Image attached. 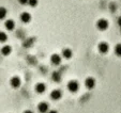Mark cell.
Instances as JSON below:
<instances>
[{"label": "cell", "instance_id": "8", "mask_svg": "<svg viewBox=\"0 0 121 113\" xmlns=\"http://www.w3.org/2000/svg\"><path fill=\"white\" fill-rule=\"evenodd\" d=\"M46 89H47V86H46V84L44 83V82H38V83H35V85H34V91H35V93L37 94H44V93L46 92Z\"/></svg>", "mask_w": 121, "mask_h": 113}, {"label": "cell", "instance_id": "12", "mask_svg": "<svg viewBox=\"0 0 121 113\" xmlns=\"http://www.w3.org/2000/svg\"><path fill=\"white\" fill-rule=\"evenodd\" d=\"M61 56H62V58L65 60L72 59V56H73V50H72L71 48H63L61 51Z\"/></svg>", "mask_w": 121, "mask_h": 113}, {"label": "cell", "instance_id": "6", "mask_svg": "<svg viewBox=\"0 0 121 113\" xmlns=\"http://www.w3.org/2000/svg\"><path fill=\"white\" fill-rule=\"evenodd\" d=\"M49 97H50V99L54 100V101H58V100H60L62 97V91L59 90V89H55V90H53L50 92Z\"/></svg>", "mask_w": 121, "mask_h": 113}, {"label": "cell", "instance_id": "4", "mask_svg": "<svg viewBox=\"0 0 121 113\" xmlns=\"http://www.w3.org/2000/svg\"><path fill=\"white\" fill-rule=\"evenodd\" d=\"M84 84H85V86H86V89H88V90H93L96 85V80L94 77L89 76V77H87L85 79Z\"/></svg>", "mask_w": 121, "mask_h": 113}, {"label": "cell", "instance_id": "1", "mask_svg": "<svg viewBox=\"0 0 121 113\" xmlns=\"http://www.w3.org/2000/svg\"><path fill=\"white\" fill-rule=\"evenodd\" d=\"M66 88H68L69 92H71L72 94L77 93L79 91V82L77 80H70L66 84Z\"/></svg>", "mask_w": 121, "mask_h": 113}, {"label": "cell", "instance_id": "7", "mask_svg": "<svg viewBox=\"0 0 121 113\" xmlns=\"http://www.w3.org/2000/svg\"><path fill=\"white\" fill-rule=\"evenodd\" d=\"M98 50L100 53L102 54H106L108 51H109V44L107 42H100L98 45Z\"/></svg>", "mask_w": 121, "mask_h": 113}, {"label": "cell", "instance_id": "2", "mask_svg": "<svg viewBox=\"0 0 121 113\" xmlns=\"http://www.w3.org/2000/svg\"><path fill=\"white\" fill-rule=\"evenodd\" d=\"M96 28H98L100 31H106L109 27V23L106 18H100L98 21H96Z\"/></svg>", "mask_w": 121, "mask_h": 113}, {"label": "cell", "instance_id": "14", "mask_svg": "<svg viewBox=\"0 0 121 113\" xmlns=\"http://www.w3.org/2000/svg\"><path fill=\"white\" fill-rule=\"evenodd\" d=\"M4 28L8 31H13L15 29V21L13 19H7L4 21Z\"/></svg>", "mask_w": 121, "mask_h": 113}, {"label": "cell", "instance_id": "18", "mask_svg": "<svg viewBox=\"0 0 121 113\" xmlns=\"http://www.w3.org/2000/svg\"><path fill=\"white\" fill-rule=\"evenodd\" d=\"M28 4H29L31 8H35L38 4H39V0H29Z\"/></svg>", "mask_w": 121, "mask_h": 113}, {"label": "cell", "instance_id": "23", "mask_svg": "<svg viewBox=\"0 0 121 113\" xmlns=\"http://www.w3.org/2000/svg\"><path fill=\"white\" fill-rule=\"evenodd\" d=\"M47 113H59V112H58L57 110H49Z\"/></svg>", "mask_w": 121, "mask_h": 113}, {"label": "cell", "instance_id": "19", "mask_svg": "<svg viewBox=\"0 0 121 113\" xmlns=\"http://www.w3.org/2000/svg\"><path fill=\"white\" fill-rule=\"evenodd\" d=\"M109 9H110V11H112V12H115V11H116V9H117L116 3H114V2L110 3V4H109Z\"/></svg>", "mask_w": 121, "mask_h": 113}, {"label": "cell", "instance_id": "16", "mask_svg": "<svg viewBox=\"0 0 121 113\" xmlns=\"http://www.w3.org/2000/svg\"><path fill=\"white\" fill-rule=\"evenodd\" d=\"M8 41V34L4 31H0V43H5Z\"/></svg>", "mask_w": 121, "mask_h": 113}, {"label": "cell", "instance_id": "11", "mask_svg": "<svg viewBox=\"0 0 121 113\" xmlns=\"http://www.w3.org/2000/svg\"><path fill=\"white\" fill-rule=\"evenodd\" d=\"M50 77H52V80L54 82H56V83H60L62 81V75L59 70H54L52 73V75H50Z\"/></svg>", "mask_w": 121, "mask_h": 113}, {"label": "cell", "instance_id": "3", "mask_svg": "<svg viewBox=\"0 0 121 113\" xmlns=\"http://www.w3.org/2000/svg\"><path fill=\"white\" fill-rule=\"evenodd\" d=\"M22 79L19 76H13V77H11V79H10V85H11L12 89H15V90H17V89H19L22 86Z\"/></svg>", "mask_w": 121, "mask_h": 113}, {"label": "cell", "instance_id": "5", "mask_svg": "<svg viewBox=\"0 0 121 113\" xmlns=\"http://www.w3.org/2000/svg\"><path fill=\"white\" fill-rule=\"evenodd\" d=\"M49 60H50V63L53 64V65L59 66L62 63V56H60L59 53H53L50 56Z\"/></svg>", "mask_w": 121, "mask_h": 113}, {"label": "cell", "instance_id": "20", "mask_svg": "<svg viewBox=\"0 0 121 113\" xmlns=\"http://www.w3.org/2000/svg\"><path fill=\"white\" fill-rule=\"evenodd\" d=\"M18 2L21 3L22 5H26V4H28V2H29V0H18Z\"/></svg>", "mask_w": 121, "mask_h": 113}, {"label": "cell", "instance_id": "22", "mask_svg": "<svg viewBox=\"0 0 121 113\" xmlns=\"http://www.w3.org/2000/svg\"><path fill=\"white\" fill-rule=\"evenodd\" d=\"M117 23H118V26L121 28V16L118 18V20H117Z\"/></svg>", "mask_w": 121, "mask_h": 113}, {"label": "cell", "instance_id": "21", "mask_svg": "<svg viewBox=\"0 0 121 113\" xmlns=\"http://www.w3.org/2000/svg\"><path fill=\"white\" fill-rule=\"evenodd\" d=\"M23 113H34L32 110H30V109H27V110H25Z\"/></svg>", "mask_w": 121, "mask_h": 113}, {"label": "cell", "instance_id": "17", "mask_svg": "<svg viewBox=\"0 0 121 113\" xmlns=\"http://www.w3.org/2000/svg\"><path fill=\"white\" fill-rule=\"evenodd\" d=\"M114 51H115V53H116L117 56H120V58H121V43L117 44V45L115 46Z\"/></svg>", "mask_w": 121, "mask_h": 113}, {"label": "cell", "instance_id": "15", "mask_svg": "<svg viewBox=\"0 0 121 113\" xmlns=\"http://www.w3.org/2000/svg\"><path fill=\"white\" fill-rule=\"evenodd\" d=\"M7 14H8V10L4 7H0V20L4 19L7 17Z\"/></svg>", "mask_w": 121, "mask_h": 113}, {"label": "cell", "instance_id": "9", "mask_svg": "<svg viewBox=\"0 0 121 113\" xmlns=\"http://www.w3.org/2000/svg\"><path fill=\"white\" fill-rule=\"evenodd\" d=\"M49 110V104L47 101L39 102V105H38V112L39 113H47Z\"/></svg>", "mask_w": 121, "mask_h": 113}, {"label": "cell", "instance_id": "13", "mask_svg": "<svg viewBox=\"0 0 121 113\" xmlns=\"http://www.w3.org/2000/svg\"><path fill=\"white\" fill-rule=\"evenodd\" d=\"M12 51H13V48H12L11 45H3L1 47V49H0V53L2 54L3 56H10L12 53Z\"/></svg>", "mask_w": 121, "mask_h": 113}, {"label": "cell", "instance_id": "10", "mask_svg": "<svg viewBox=\"0 0 121 113\" xmlns=\"http://www.w3.org/2000/svg\"><path fill=\"white\" fill-rule=\"evenodd\" d=\"M19 19H21V21L24 24H29L32 19V16L29 12H23V13L21 14V16H19Z\"/></svg>", "mask_w": 121, "mask_h": 113}]
</instances>
